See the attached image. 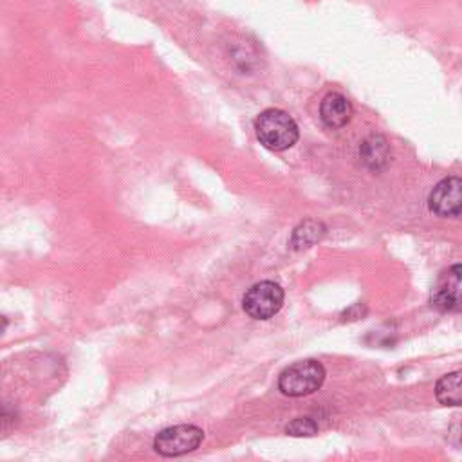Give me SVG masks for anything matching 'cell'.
<instances>
[{"instance_id": "obj_11", "label": "cell", "mask_w": 462, "mask_h": 462, "mask_svg": "<svg viewBox=\"0 0 462 462\" xmlns=\"http://www.w3.org/2000/svg\"><path fill=\"white\" fill-rule=\"evenodd\" d=\"M285 431L293 437H313L318 433V424L313 417H296L285 426Z\"/></svg>"}, {"instance_id": "obj_8", "label": "cell", "mask_w": 462, "mask_h": 462, "mask_svg": "<svg viewBox=\"0 0 462 462\" xmlns=\"http://www.w3.org/2000/svg\"><path fill=\"white\" fill-rule=\"evenodd\" d=\"M359 156L370 170H383L390 163V147L385 138L370 136L359 147Z\"/></svg>"}, {"instance_id": "obj_5", "label": "cell", "mask_w": 462, "mask_h": 462, "mask_svg": "<svg viewBox=\"0 0 462 462\" xmlns=\"http://www.w3.org/2000/svg\"><path fill=\"white\" fill-rule=\"evenodd\" d=\"M430 212L437 217L455 219L462 210V181L458 177H446L431 190L428 197Z\"/></svg>"}, {"instance_id": "obj_12", "label": "cell", "mask_w": 462, "mask_h": 462, "mask_svg": "<svg viewBox=\"0 0 462 462\" xmlns=\"http://www.w3.org/2000/svg\"><path fill=\"white\" fill-rule=\"evenodd\" d=\"M21 421V413L15 406L0 403V431H12Z\"/></svg>"}, {"instance_id": "obj_9", "label": "cell", "mask_w": 462, "mask_h": 462, "mask_svg": "<svg viewBox=\"0 0 462 462\" xmlns=\"http://www.w3.org/2000/svg\"><path fill=\"white\" fill-rule=\"evenodd\" d=\"M325 235V226L318 221H303L302 224H298L293 231V237H291V248L296 249V251H302V249H307V248H313L318 240H322V237Z\"/></svg>"}, {"instance_id": "obj_3", "label": "cell", "mask_w": 462, "mask_h": 462, "mask_svg": "<svg viewBox=\"0 0 462 462\" xmlns=\"http://www.w3.org/2000/svg\"><path fill=\"white\" fill-rule=\"evenodd\" d=\"M204 439V431L194 424H177L161 430L154 439V449L161 457H181L195 451Z\"/></svg>"}, {"instance_id": "obj_1", "label": "cell", "mask_w": 462, "mask_h": 462, "mask_svg": "<svg viewBox=\"0 0 462 462\" xmlns=\"http://www.w3.org/2000/svg\"><path fill=\"white\" fill-rule=\"evenodd\" d=\"M255 134L260 145L273 152H284L296 145L300 131L296 122L280 109H266L255 120Z\"/></svg>"}, {"instance_id": "obj_2", "label": "cell", "mask_w": 462, "mask_h": 462, "mask_svg": "<svg viewBox=\"0 0 462 462\" xmlns=\"http://www.w3.org/2000/svg\"><path fill=\"white\" fill-rule=\"evenodd\" d=\"M325 368L316 359H303L289 365L278 377V388L289 397H303L322 388Z\"/></svg>"}, {"instance_id": "obj_10", "label": "cell", "mask_w": 462, "mask_h": 462, "mask_svg": "<svg viewBox=\"0 0 462 462\" xmlns=\"http://www.w3.org/2000/svg\"><path fill=\"white\" fill-rule=\"evenodd\" d=\"M435 397L440 404L460 406V372H451L437 381Z\"/></svg>"}, {"instance_id": "obj_7", "label": "cell", "mask_w": 462, "mask_h": 462, "mask_svg": "<svg viewBox=\"0 0 462 462\" xmlns=\"http://www.w3.org/2000/svg\"><path fill=\"white\" fill-rule=\"evenodd\" d=\"M352 104L340 93H329L320 104V118L329 129H341L352 118Z\"/></svg>"}, {"instance_id": "obj_4", "label": "cell", "mask_w": 462, "mask_h": 462, "mask_svg": "<svg viewBox=\"0 0 462 462\" xmlns=\"http://www.w3.org/2000/svg\"><path fill=\"white\" fill-rule=\"evenodd\" d=\"M242 305L246 314L253 320H269L284 305V289L269 280L258 282L248 289Z\"/></svg>"}, {"instance_id": "obj_6", "label": "cell", "mask_w": 462, "mask_h": 462, "mask_svg": "<svg viewBox=\"0 0 462 462\" xmlns=\"http://www.w3.org/2000/svg\"><path fill=\"white\" fill-rule=\"evenodd\" d=\"M431 307L440 313L460 309V264H455L431 293Z\"/></svg>"}, {"instance_id": "obj_13", "label": "cell", "mask_w": 462, "mask_h": 462, "mask_svg": "<svg viewBox=\"0 0 462 462\" xmlns=\"http://www.w3.org/2000/svg\"><path fill=\"white\" fill-rule=\"evenodd\" d=\"M8 325H10V322H8V318L6 316H0V336H3L5 332H6V329H8Z\"/></svg>"}]
</instances>
